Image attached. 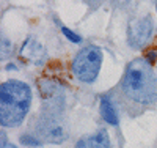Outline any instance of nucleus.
<instances>
[{"mask_svg": "<svg viewBox=\"0 0 157 148\" xmlns=\"http://www.w3.org/2000/svg\"><path fill=\"white\" fill-rule=\"evenodd\" d=\"M152 22L149 18H143V19H135L129 24L127 29V38H129V44L132 47H141L145 44L151 33H152Z\"/></svg>", "mask_w": 157, "mask_h": 148, "instance_id": "20e7f679", "label": "nucleus"}, {"mask_svg": "<svg viewBox=\"0 0 157 148\" xmlns=\"http://www.w3.org/2000/svg\"><path fill=\"white\" fill-rule=\"evenodd\" d=\"M32 102L30 87L21 80H8L0 87V123L14 128L22 123Z\"/></svg>", "mask_w": 157, "mask_h": 148, "instance_id": "f03ea898", "label": "nucleus"}, {"mask_svg": "<svg viewBox=\"0 0 157 148\" xmlns=\"http://www.w3.org/2000/svg\"><path fill=\"white\" fill-rule=\"evenodd\" d=\"M61 32H63V35L66 36L68 39H71L72 43H80V41H82V38L78 36L77 33H74L71 29H68V27H63V29H61Z\"/></svg>", "mask_w": 157, "mask_h": 148, "instance_id": "1a4fd4ad", "label": "nucleus"}, {"mask_svg": "<svg viewBox=\"0 0 157 148\" xmlns=\"http://www.w3.org/2000/svg\"><path fill=\"white\" fill-rule=\"evenodd\" d=\"M21 142L24 145H39V140L38 139H33L32 136H22L21 137Z\"/></svg>", "mask_w": 157, "mask_h": 148, "instance_id": "9d476101", "label": "nucleus"}, {"mask_svg": "<svg viewBox=\"0 0 157 148\" xmlns=\"http://www.w3.org/2000/svg\"><path fill=\"white\" fill-rule=\"evenodd\" d=\"M21 57L24 60H29V62L35 63V65H41L44 62L46 54H44L43 46L39 44L35 38H29L21 49Z\"/></svg>", "mask_w": 157, "mask_h": 148, "instance_id": "423d86ee", "label": "nucleus"}, {"mask_svg": "<svg viewBox=\"0 0 157 148\" xmlns=\"http://www.w3.org/2000/svg\"><path fill=\"white\" fill-rule=\"evenodd\" d=\"M101 114L107 123L118 125V115H116V110H115V107H113L109 96H104L101 99Z\"/></svg>", "mask_w": 157, "mask_h": 148, "instance_id": "6e6552de", "label": "nucleus"}, {"mask_svg": "<svg viewBox=\"0 0 157 148\" xmlns=\"http://www.w3.org/2000/svg\"><path fill=\"white\" fill-rule=\"evenodd\" d=\"M75 148H110V139L105 129H101L91 136H86L77 142Z\"/></svg>", "mask_w": 157, "mask_h": 148, "instance_id": "0eeeda50", "label": "nucleus"}, {"mask_svg": "<svg viewBox=\"0 0 157 148\" xmlns=\"http://www.w3.org/2000/svg\"><path fill=\"white\" fill-rule=\"evenodd\" d=\"M124 95L138 104H152L157 99V80L145 58L130 62L123 77Z\"/></svg>", "mask_w": 157, "mask_h": 148, "instance_id": "f257e3e1", "label": "nucleus"}, {"mask_svg": "<svg viewBox=\"0 0 157 148\" xmlns=\"http://www.w3.org/2000/svg\"><path fill=\"white\" fill-rule=\"evenodd\" d=\"M2 148H16V146H14V145H11V143H6V145L2 146Z\"/></svg>", "mask_w": 157, "mask_h": 148, "instance_id": "f8f14e48", "label": "nucleus"}, {"mask_svg": "<svg viewBox=\"0 0 157 148\" xmlns=\"http://www.w3.org/2000/svg\"><path fill=\"white\" fill-rule=\"evenodd\" d=\"M155 57H157V52H155V50L146 52V62H148V63H152V62L155 60Z\"/></svg>", "mask_w": 157, "mask_h": 148, "instance_id": "9b49d317", "label": "nucleus"}, {"mask_svg": "<svg viewBox=\"0 0 157 148\" xmlns=\"http://www.w3.org/2000/svg\"><path fill=\"white\" fill-rule=\"evenodd\" d=\"M102 63V52L96 46H86L72 60V73L82 82H93Z\"/></svg>", "mask_w": 157, "mask_h": 148, "instance_id": "7ed1b4c3", "label": "nucleus"}, {"mask_svg": "<svg viewBox=\"0 0 157 148\" xmlns=\"http://www.w3.org/2000/svg\"><path fill=\"white\" fill-rule=\"evenodd\" d=\"M39 136L46 142L61 143L63 140L68 139V132L58 120H54V117H50V118H44L43 125H39Z\"/></svg>", "mask_w": 157, "mask_h": 148, "instance_id": "39448f33", "label": "nucleus"}]
</instances>
